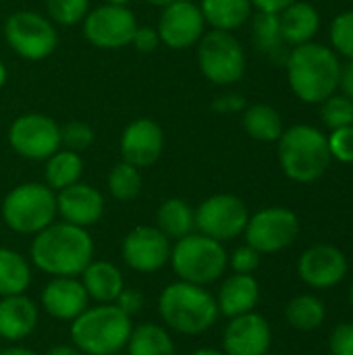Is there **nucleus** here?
<instances>
[{
  "label": "nucleus",
  "instance_id": "42",
  "mask_svg": "<svg viewBox=\"0 0 353 355\" xmlns=\"http://www.w3.org/2000/svg\"><path fill=\"white\" fill-rule=\"evenodd\" d=\"M114 306H117L121 312H125L129 318H133V316L139 314L141 308H144V295H141L139 289H127V287H125V289L119 293V297L114 300Z\"/></svg>",
  "mask_w": 353,
  "mask_h": 355
},
{
  "label": "nucleus",
  "instance_id": "39",
  "mask_svg": "<svg viewBox=\"0 0 353 355\" xmlns=\"http://www.w3.org/2000/svg\"><path fill=\"white\" fill-rule=\"evenodd\" d=\"M229 266L237 275H252L260 266V254L246 243L229 256Z\"/></svg>",
  "mask_w": 353,
  "mask_h": 355
},
{
  "label": "nucleus",
  "instance_id": "26",
  "mask_svg": "<svg viewBox=\"0 0 353 355\" xmlns=\"http://www.w3.org/2000/svg\"><path fill=\"white\" fill-rule=\"evenodd\" d=\"M156 227L169 239H181L196 229V210L181 198H169L156 212Z\"/></svg>",
  "mask_w": 353,
  "mask_h": 355
},
{
  "label": "nucleus",
  "instance_id": "14",
  "mask_svg": "<svg viewBox=\"0 0 353 355\" xmlns=\"http://www.w3.org/2000/svg\"><path fill=\"white\" fill-rule=\"evenodd\" d=\"M171 239L150 225H139L131 229L121 245L123 262L135 272H156L171 260Z\"/></svg>",
  "mask_w": 353,
  "mask_h": 355
},
{
  "label": "nucleus",
  "instance_id": "43",
  "mask_svg": "<svg viewBox=\"0 0 353 355\" xmlns=\"http://www.w3.org/2000/svg\"><path fill=\"white\" fill-rule=\"evenodd\" d=\"M212 108L218 112H237V110L246 108V100L239 94H225V96L214 100Z\"/></svg>",
  "mask_w": 353,
  "mask_h": 355
},
{
  "label": "nucleus",
  "instance_id": "19",
  "mask_svg": "<svg viewBox=\"0 0 353 355\" xmlns=\"http://www.w3.org/2000/svg\"><path fill=\"white\" fill-rule=\"evenodd\" d=\"M298 272L302 281L314 289L335 287L347 275V258L333 245H314L302 254Z\"/></svg>",
  "mask_w": 353,
  "mask_h": 355
},
{
  "label": "nucleus",
  "instance_id": "9",
  "mask_svg": "<svg viewBox=\"0 0 353 355\" xmlns=\"http://www.w3.org/2000/svg\"><path fill=\"white\" fill-rule=\"evenodd\" d=\"M4 37L10 50L25 60L48 58L58 44L54 23L35 10H17L4 23Z\"/></svg>",
  "mask_w": 353,
  "mask_h": 355
},
{
  "label": "nucleus",
  "instance_id": "16",
  "mask_svg": "<svg viewBox=\"0 0 353 355\" xmlns=\"http://www.w3.org/2000/svg\"><path fill=\"white\" fill-rule=\"evenodd\" d=\"M119 148L125 162L137 168L152 166L164 150V131L152 119H137L121 133Z\"/></svg>",
  "mask_w": 353,
  "mask_h": 355
},
{
  "label": "nucleus",
  "instance_id": "27",
  "mask_svg": "<svg viewBox=\"0 0 353 355\" xmlns=\"http://www.w3.org/2000/svg\"><path fill=\"white\" fill-rule=\"evenodd\" d=\"M81 175H83V158L79 156V152L62 148L46 160L44 179L52 191H60L81 181Z\"/></svg>",
  "mask_w": 353,
  "mask_h": 355
},
{
  "label": "nucleus",
  "instance_id": "23",
  "mask_svg": "<svg viewBox=\"0 0 353 355\" xmlns=\"http://www.w3.org/2000/svg\"><path fill=\"white\" fill-rule=\"evenodd\" d=\"M79 277L87 297L98 304H114L119 293L125 289L123 272L108 260H92Z\"/></svg>",
  "mask_w": 353,
  "mask_h": 355
},
{
  "label": "nucleus",
  "instance_id": "8",
  "mask_svg": "<svg viewBox=\"0 0 353 355\" xmlns=\"http://www.w3.org/2000/svg\"><path fill=\"white\" fill-rule=\"evenodd\" d=\"M198 46V67L216 85L237 83L246 73V50L231 31H206Z\"/></svg>",
  "mask_w": 353,
  "mask_h": 355
},
{
  "label": "nucleus",
  "instance_id": "40",
  "mask_svg": "<svg viewBox=\"0 0 353 355\" xmlns=\"http://www.w3.org/2000/svg\"><path fill=\"white\" fill-rule=\"evenodd\" d=\"M331 354L353 355V322H343L331 333Z\"/></svg>",
  "mask_w": 353,
  "mask_h": 355
},
{
  "label": "nucleus",
  "instance_id": "4",
  "mask_svg": "<svg viewBox=\"0 0 353 355\" xmlns=\"http://www.w3.org/2000/svg\"><path fill=\"white\" fill-rule=\"evenodd\" d=\"M133 331L131 318L114 304L85 308L71 322V341L85 355H117L127 347Z\"/></svg>",
  "mask_w": 353,
  "mask_h": 355
},
{
  "label": "nucleus",
  "instance_id": "51",
  "mask_svg": "<svg viewBox=\"0 0 353 355\" xmlns=\"http://www.w3.org/2000/svg\"><path fill=\"white\" fill-rule=\"evenodd\" d=\"M131 0H104V4H117V6H127Z\"/></svg>",
  "mask_w": 353,
  "mask_h": 355
},
{
  "label": "nucleus",
  "instance_id": "31",
  "mask_svg": "<svg viewBox=\"0 0 353 355\" xmlns=\"http://www.w3.org/2000/svg\"><path fill=\"white\" fill-rule=\"evenodd\" d=\"M327 310L316 295H298L285 308L287 322L298 331H316L325 322Z\"/></svg>",
  "mask_w": 353,
  "mask_h": 355
},
{
  "label": "nucleus",
  "instance_id": "53",
  "mask_svg": "<svg viewBox=\"0 0 353 355\" xmlns=\"http://www.w3.org/2000/svg\"><path fill=\"white\" fill-rule=\"evenodd\" d=\"M266 355H268V354H266ZM273 355H279V354H273Z\"/></svg>",
  "mask_w": 353,
  "mask_h": 355
},
{
  "label": "nucleus",
  "instance_id": "54",
  "mask_svg": "<svg viewBox=\"0 0 353 355\" xmlns=\"http://www.w3.org/2000/svg\"><path fill=\"white\" fill-rule=\"evenodd\" d=\"M0 341H2V339H0Z\"/></svg>",
  "mask_w": 353,
  "mask_h": 355
},
{
  "label": "nucleus",
  "instance_id": "1",
  "mask_svg": "<svg viewBox=\"0 0 353 355\" xmlns=\"http://www.w3.org/2000/svg\"><path fill=\"white\" fill-rule=\"evenodd\" d=\"M29 256L35 268L50 277H79L94 260V239L87 229L52 223L33 235Z\"/></svg>",
  "mask_w": 353,
  "mask_h": 355
},
{
  "label": "nucleus",
  "instance_id": "46",
  "mask_svg": "<svg viewBox=\"0 0 353 355\" xmlns=\"http://www.w3.org/2000/svg\"><path fill=\"white\" fill-rule=\"evenodd\" d=\"M44 355H85L83 352H79L75 345H56L52 349H48Z\"/></svg>",
  "mask_w": 353,
  "mask_h": 355
},
{
  "label": "nucleus",
  "instance_id": "10",
  "mask_svg": "<svg viewBox=\"0 0 353 355\" xmlns=\"http://www.w3.org/2000/svg\"><path fill=\"white\" fill-rule=\"evenodd\" d=\"M8 146L27 160H48L60 146V125L42 112H27L8 127Z\"/></svg>",
  "mask_w": 353,
  "mask_h": 355
},
{
  "label": "nucleus",
  "instance_id": "6",
  "mask_svg": "<svg viewBox=\"0 0 353 355\" xmlns=\"http://www.w3.org/2000/svg\"><path fill=\"white\" fill-rule=\"evenodd\" d=\"M169 262L179 281L206 287L225 275L229 266V254L221 241L202 233H189L177 239V243L171 248Z\"/></svg>",
  "mask_w": 353,
  "mask_h": 355
},
{
  "label": "nucleus",
  "instance_id": "34",
  "mask_svg": "<svg viewBox=\"0 0 353 355\" xmlns=\"http://www.w3.org/2000/svg\"><path fill=\"white\" fill-rule=\"evenodd\" d=\"M48 19L58 25H77L89 12V0H46Z\"/></svg>",
  "mask_w": 353,
  "mask_h": 355
},
{
  "label": "nucleus",
  "instance_id": "50",
  "mask_svg": "<svg viewBox=\"0 0 353 355\" xmlns=\"http://www.w3.org/2000/svg\"><path fill=\"white\" fill-rule=\"evenodd\" d=\"M6 77H8L6 67H4V62L0 60V89H2V87H4V83H6Z\"/></svg>",
  "mask_w": 353,
  "mask_h": 355
},
{
  "label": "nucleus",
  "instance_id": "15",
  "mask_svg": "<svg viewBox=\"0 0 353 355\" xmlns=\"http://www.w3.org/2000/svg\"><path fill=\"white\" fill-rule=\"evenodd\" d=\"M156 31L160 35V44L171 50H185L200 42L206 33V21L200 10V4L191 0H177L162 8Z\"/></svg>",
  "mask_w": 353,
  "mask_h": 355
},
{
  "label": "nucleus",
  "instance_id": "37",
  "mask_svg": "<svg viewBox=\"0 0 353 355\" xmlns=\"http://www.w3.org/2000/svg\"><path fill=\"white\" fill-rule=\"evenodd\" d=\"M94 129L87 123L81 121H71L60 127V146L73 152H83L94 144Z\"/></svg>",
  "mask_w": 353,
  "mask_h": 355
},
{
  "label": "nucleus",
  "instance_id": "38",
  "mask_svg": "<svg viewBox=\"0 0 353 355\" xmlns=\"http://www.w3.org/2000/svg\"><path fill=\"white\" fill-rule=\"evenodd\" d=\"M329 139L331 158H337L339 162L353 164V125L333 129Z\"/></svg>",
  "mask_w": 353,
  "mask_h": 355
},
{
  "label": "nucleus",
  "instance_id": "47",
  "mask_svg": "<svg viewBox=\"0 0 353 355\" xmlns=\"http://www.w3.org/2000/svg\"><path fill=\"white\" fill-rule=\"evenodd\" d=\"M0 355H35L31 349L21 347V345H10V347H0Z\"/></svg>",
  "mask_w": 353,
  "mask_h": 355
},
{
  "label": "nucleus",
  "instance_id": "20",
  "mask_svg": "<svg viewBox=\"0 0 353 355\" xmlns=\"http://www.w3.org/2000/svg\"><path fill=\"white\" fill-rule=\"evenodd\" d=\"M42 308L56 320H75L89 304L85 287L77 277H52L40 295Z\"/></svg>",
  "mask_w": 353,
  "mask_h": 355
},
{
  "label": "nucleus",
  "instance_id": "32",
  "mask_svg": "<svg viewBox=\"0 0 353 355\" xmlns=\"http://www.w3.org/2000/svg\"><path fill=\"white\" fill-rule=\"evenodd\" d=\"M252 37H254V44L260 52H264V54L281 52L285 46V40L281 35L279 15L256 12L252 19Z\"/></svg>",
  "mask_w": 353,
  "mask_h": 355
},
{
  "label": "nucleus",
  "instance_id": "45",
  "mask_svg": "<svg viewBox=\"0 0 353 355\" xmlns=\"http://www.w3.org/2000/svg\"><path fill=\"white\" fill-rule=\"evenodd\" d=\"M339 89L343 96L353 100V58H350L345 64H341V77H339Z\"/></svg>",
  "mask_w": 353,
  "mask_h": 355
},
{
  "label": "nucleus",
  "instance_id": "35",
  "mask_svg": "<svg viewBox=\"0 0 353 355\" xmlns=\"http://www.w3.org/2000/svg\"><path fill=\"white\" fill-rule=\"evenodd\" d=\"M322 123L325 127H329L331 131L333 129H339V127H347L353 125V100H350L347 96H329L325 102H322Z\"/></svg>",
  "mask_w": 353,
  "mask_h": 355
},
{
  "label": "nucleus",
  "instance_id": "11",
  "mask_svg": "<svg viewBox=\"0 0 353 355\" xmlns=\"http://www.w3.org/2000/svg\"><path fill=\"white\" fill-rule=\"evenodd\" d=\"M250 220L248 206L233 193H216L196 208V229L216 241H229L246 231Z\"/></svg>",
  "mask_w": 353,
  "mask_h": 355
},
{
  "label": "nucleus",
  "instance_id": "25",
  "mask_svg": "<svg viewBox=\"0 0 353 355\" xmlns=\"http://www.w3.org/2000/svg\"><path fill=\"white\" fill-rule=\"evenodd\" d=\"M200 10L206 25L221 31H235L252 17L250 0H202Z\"/></svg>",
  "mask_w": 353,
  "mask_h": 355
},
{
  "label": "nucleus",
  "instance_id": "24",
  "mask_svg": "<svg viewBox=\"0 0 353 355\" xmlns=\"http://www.w3.org/2000/svg\"><path fill=\"white\" fill-rule=\"evenodd\" d=\"M279 23H281V35L285 44L300 46V44L312 42V37L318 33L320 15L310 2L295 0L283 12H279Z\"/></svg>",
  "mask_w": 353,
  "mask_h": 355
},
{
  "label": "nucleus",
  "instance_id": "18",
  "mask_svg": "<svg viewBox=\"0 0 353 355\" xmlns=\"http://www.w3.org/2000/svg\"><path fill=\"white\" fill-rule=\"evenodd\" d=\"M56 214H60L69 225L87 229L102 218L104 196L94 185L77 181L56 191Z\"/></svg>",
  "mask_w": 353,
  "mask_h": 355
},
{
  "label": "nucleus",
  "instance_id": "29",
  "mask_svg": "<svg viewBox=\"0 0 353 355\" xmlns=\"http://www.w3.org/2000/svg\"><path fill=\"white\" fill-rule=\"evenodd\" d=\"M31 283V268L27 260L8 248H0V297L21 295Z\"/></svg>",
  "mask_w": 353,
  "mask_h": 355
},
{
  "label": "nucleus",
  "instance_id": "2",
  "mask_svg": "<svg viewBox=\"0 0 353 355\" xmlns=\"http://www.w3.org/2000/svg\"><path fill=\"white\" fill-rule=\"evenodd\" d=\"M341 60L335 50L306 42L287 56V79L293 94L306 104H322L339 89Z\"/></svg>",
  "mask_w": 353,
  "mask_h": 355
},
{
  "label": "nucleus",
  "instance_id": "12",
  "mask_svg": "<svg viewBox=\"0 0 353 355\" xmlns=\"http://www.w3.org/2000/svg\"><path fill=\"white\" fill-rule=\"evenodd\" d=\"M83 35L100 50H119L131 46L133 33L137 29V17L129 6L100 4L85 15Z\"/></svg>",
  "mask_w": 353,
  "mask_h": 355
},
{
  "label": "nucleus",
  "instance_id": "7",
  "mask_svg": "<svg viewBox=\"0 0 353 355\" xmlns=\"http://www.w3.org/2000/svg\"><path fill=\"white\" fill-rule=\"evenodd\" d=\"M56 218V191L46 183H23L2 200L4 225L21 235H37Z\"/></svg>",
  "mask_w": 353,
  "mask_h": 355
},
{
  "label": "nucleus",
  "instance_id": "13",
  "mask_svg": "<svg viewBox=\"0 0 353 355\" xmlns=\"http://www.w3.org/2000/svg\"><path fill=\"white\" fill-rule=\"evenodd\" d=\"M300 233L298 216L281 206L264 208L250 216L246 225V243L258 254H277L289 248Z\"/></svg>",
  "mask_w": 353,
  "mask_h": 355
},
{
  "label": "nucleus",
  "instance_id": "30",
  "mask_svg": "<svg viewBox=\"0 0 353 355\" xmlns=\"http://www.w3.org/2000/svg\"><path fill=\"white\" fill-rule=\"evenodd\" d=\"M243 129L256 141H279L283 129V119L279 110L268 104H252L243 112Z\"/></svg>",
  "mask_w": 353,
  "mask_h": 355
},
{
  "label": "nucleus",
  "instance_id": "3",
  "mask_svg": "<svg viewBox=\"0 0 353 355\" xmlns=\"http://www.w3.org/2000/svg\"><path fill=\"white\" fill-rule=\"evenodd\" d=\"M158 314L171 331L189 337L210 331L221 316L216 297L206 287L185 281L171 283L162 289Z\"/></svg>",
  "mask_w": 353,
  "mask_h": 355
},
{
  "label": "nucleus",
  "instance_id": "49",
  "mask_svg": "<svg viewBox=\"0 0 353 355\" xmlns=\"http://www.w3.org/2000/svg\"><path fill=\"white\" fill-rule=\"evenodd\" d=\"M148 4H152V6H160V8H164V6H169V4H173V2H177V0H146Z\"/></svg>",
  "mask_w": 353,
  "mask_h": 355
},
{
  "label": "nucleus",
  "instance_id": "36",
  "mask_svg": "<svg viewBox=\"0 0 353 355\" xmlns=\"http://www.w3.org/2000/svg\"><path fill=\"white\" fill-rule=\"evenodd\" d=\"M331 44L337 54L353 58V10L341 12L331 23Z\"/></svg>",
  "mask_w": 353,
  "mask_h": 355
},
{
  "label": "nucleus",
  "instance_id": "5",
  "mask_svg": "<svg viewBox=\"0 0 353 355\" xmlns=\"http://www.w3.org/2000/svg\"><path fill=\"white\" fill-rule=\"evenodd\" d=\"M279 162L283 173L295 183L318 181L331 164L327 135L310 125L285 129L279 137Z\"/></svg>",
  "mask_w": 353,
  "mask_h": 355
},
{
  "label": "nucleus",
  "instance_id": "28",
  "mask_svg": "<svg viewBox=\"0 0 353 355\" xmlns=\"http://www.w3.org/2000/svg\"><path fill=\"white\" fill-rule=\"evenodd\" d=\"M129 355H175V343L169 331L160 324L144 322L133 327L129 341H127Z\"/></svg>",
  "mask_w": 353,
  "mask_h": 355
},
{
  "label": "nucleus",
  "instance_id": "41",
  "mask_svg": "<svg viewBox=\"0 0 353 355\" xmlns=\"http://www.w3.org/2000/svg\"><path fill=\"white\" fill-rule=\"evenodd\" d=\"M131 46L141 52V54H150L154 52L158 46H160V35L156 31V27H150V25H137L135 33H133V40H131Z\"/></svg>",
  "mask_w": 353,
  "mask_h": 355
},
{
  "label": "nucleus",
  "instance_id": "48",
  "mask_svg": "<svg viewBox=\"0 0 353 355\" xmlns=\"http://www.w3.org/2000/svg\"><path fill=\"white\" fill-rule=\"evenodd\" d=\"M189 355H225V352H218V349H212V347H202V349H196Z\"/></svg>",
  "mask_w": 353,
  "mask_h": 355
},
{
  "label": "nucleus",
  "instance_id": "52",
  "mask_svg": "<svg viewBox=\"0 0 353 355\" xmlns=\"http://www.w3.org/2000/svg\"><path fill=\"white\" fill-rule=\"evenodd\" d=\"M350 300H352V306H353V285H352V291H350Z\"/></svg>",
  "mask_w": 353,
  "mask_h": 355
},
{
  "label": "nucleus",
  "instance_id": "44",
  "mask_svg": "<svg viewBox=\"0 0 353 355\" xmlns=\"http://www.w3.org/2000/svg\"><path fill=\"white\" fill-rule=\"evenodd\" d=\"M252 8H256L258 12H270V15H279L283 12L287 6H291L295 0H250Z\"/></svg>",
  "mask_w": 353,
  "mask_h": 355
},
{
  "label": "nucleus",
  "instance_id": "17",
  "mask_svg": "<svg viewBox=\"0 0 353 355\" xmlns=\"http://www.w3.org/2000/svg\"><path fill=\"white\" fill-rule=\"evenodd\" d=\"M270 324L264 316L248 312L231 318L223 335L225 355H266L270 349Z\"/></svg>",
  "mask_w": 353,
  "mask_h": 355
},
{
  "label": "nucleus",
  "instance_id": "21",
  "mask_svg": "<svg viewBox=\"0 0 353 355\" xmlns=\"http://www.w3.org/2000/svg\"><path fill=\"white\" fill-rule=\"evenodd\" d=\"M37 327V308L25 295L0 297V339L21 341Z\"/></svg>",
  "mask_w": 353,
  "mask_h": 355
},
{
  "label": "nucleus",
  "instance_id": "33",
  "mask_svg": "<svg viewBox=\"0 0 353 355\" xmlns=\"http://www.w3.org/2000/svg\"><path fill=\"white\" fill-rule=\"evenodd\" d=\"M108 191L119 202H131L141 191V173L137 166L121 160L108 173Z\"/></svg>",
  "mask_w": 353,
  "mask_h": 355
},
{
  "label": "nucleus",
  "instance_id": "22",
  "mask_svg": "<svg viewBox=\"0 0 353 355\" xmlns=\"http://www.w3.org/2000/svg\"><path fill=\"white\" fill-rule=\"evenodd\" d=\"M258 300H260L258 281L252 275H237V272H233L223 281L216 295L218 312L229 318L254 312Z\"/></svg>",
  "mask_w": 353,
  "mask_h": 355
}]
</instances>
